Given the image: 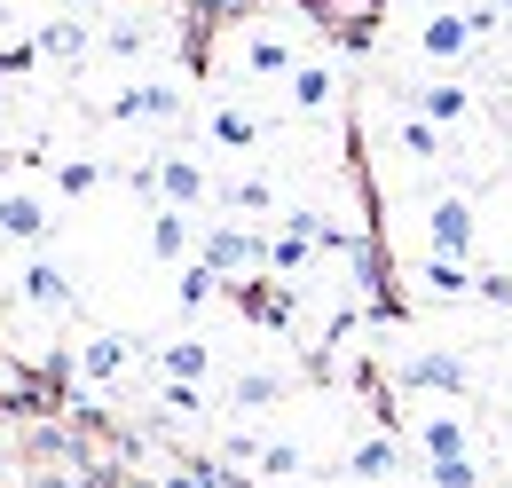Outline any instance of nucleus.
Segmentation results:
<instances>
[{
  "mask_svg": "<svg viewBox=\"0 0 512 488\" xmlns=\"http://www.w3.org/2000/svg\"><path fill=\"white\" fill-rule=\"evenodd\" d=\"M253 260H268V244L253 229H229V221H213L205 229V268H221V276H245Z\"/></svg>",
  "mask_w": 512,
  "mask_h": 488,
  "instance_id": "f257e3e1",
  "label": "nucleus"
},
{
  "mask_svg": "<svg viewBox=\"0 0 512 488\" xmlns=\"http://www.w3.org/2000/svg\"><path fill=\"white\" fill-rule=\"evenodd\" d=\"M402 386H410V394H473V370L457 363V355H410V363H402Z\"/></svg>",
  "mask_w": 512,
  "mask_h": 488,
  "instance_id": "f03ea898",
  "label": "nucleus"
},
{
  "mask_svg": "<svg viewBox=\"0 0 512 488\" xmlns=\"http://www.w3.org/2000/svg\"><path fill=\"white\" fill-rule=\"evenodd\" d=\"M48 229H56V221H48V205H40V197H24V189H16V197H0V244L40 252V237H48Z\"/></svg>",
  "mask_w": 512,
  "mask_h": 488,
  "instance_id": "7ed1b4c3",
  "label": "nucleus"
},
{
  "mask_svg": "<svg viewBox=\"0 0 512 488\" xmlns=\"http://www.w3.org/2000/svg\"><path fill=\"white\" fill-rule=\"evenodd\" d=\"M426 221H434V229H426L434 252H449V260H465V252H473V205H465V197H442Z\"/></svg>",
  "mask_w": 512,
  "mask_h": 488,
  "instance_id": "20e7f679",
  "label": "nucleus"
},
{
  "mask_svg": "<svg viewBox=\"0 0 512 488\" xmlns=\"http://www.w3.org/2000/svg\"><path fill=\"white\" fill-rule=\"evenodd\" d=\"M473 40H481V32H473V16H465V8H449V16H434V24L418 32V48H426L434 63H457Z\"/></svg>",
  "mask_w": 512,
  "mask_h": 488,
  "instance_id": "39448f33",
  "label": "nucleus"
},
{
  "mask_svg": "<svg viewBox=\"0 0 512 488\" xmlns=\"http://www.w3.org/2000/svg\"><path fill=\"white\" fill-rule=\"evenodd\" d=\"M16 300H24V307H71V276L56 268V260H24Z\"/></svg>",
  "mask_w": 512,
  "mask_h": 488,
  "instance_id": "423d86ee",
  "label": "nucleus"
},
{
  "mask_svg": "<svg viewBox=\"0 0 512 488\" xmlns=\"http://www.w3.org/2000/svg\"><path fill=\"white\" fill-rule=\"evenodd\" d=\"M174 111H182V103H174V87L142 79V87H127V95H119V103H111L103 119H174Z\"/></svg>",
  "mask_w": 512,
  "mask_h": 488,
  "instance_id": "0eeeda50",
  "label": "nucleus"
},
{
  "mask_svg": "<svg viewBox=\"0 0 512 488\" xmlns=\"http://www.w3.org/2000/svg\"><path fill=\"white\" fill-rule=\"evenodd\" d=\"M245 71H253V79H292V71H300V56H292V40L253 32V40H245Z\"/></svg>",
  "mask_w": 512,
  "mask_h": 488,
  "instance_id": "6e6552de",
  "label": "nucleus"
},
{
  "mask_svg": "<svg viewBox=\"0 0 512 488\" xmlns=\"http://www.w3.org/2000/svg\"><path fill=\"white\" fill-rule=\"evenodd\" d=\"M127 355H134V339H119V331H95V339L79 347V370H87V378H119V370H127Z\"/></svg>",
  "mask_w": 512,
  "mask_h": 488,
  "instance_id": "1a4fd4ad",
  "label": "nucleus"
},
{
  "mask_svg": "<svg viewBox=\"0 0 512 488\" xmlns=\"http://www.w3.org/2000/svg\"><path fill=\"white\" fill-rule=\"evenodd\" d=\"M418 111H426V119H442V126H457L465 111H473V87H457V79H434V87H418Z\"/></svg>",
  "mask_w": 512,
  "mask_h": 488,
  "instance_id": "9d476101",
  "label": "nucleus"
},
{
  "mask_svg": "<svg viewBox=\"0 0 512 488\" xmlns=\"http://www.w3.org/2000/svg\"><path fill=\"white\" fill-rule=\"evenodd\" d=\"M402 158L434 166V158H442V119H426V111H402Z\"/></svg>",
  "mask_w": 512,
  "mask_h": 488,
  "instance_id": "9b49d317",
  "label": "nucleus"
},
{
  "mask_svg": "<svg viewBox=\"0 0 512 488\" xmlns=\"http://www.w3.org/2000/svg\"><path fill=\"white\" fill-rule=\"evenodd\" d=\"M40 56L79 63V56H87V24H79V16H56V24H40Z\"/></svg>",
  "mask_w": 512,
  "mask_h": 488,
  "instance_id": "f8f14e48",
  "label": "nucleus"
},
{
  "mask_svg": "<svg viewBox=\"0 0 512 488\" xmlns=\"http://www.w3.org/2000/svg\"><path fill=\"white\" fill-rule=\"evenodd\" d=\"M158 189H166L174 205H197V197H205V174H197V158H158Z\"/></svg>",
  "mask_w": 512,
  "mask_h": 488,
  "instance_id": "ddd939ff",
  "label": "nucleus"
},
{
  "mask_svg": "<svg viewBox=\"0 0 512 488\" xmlns=\"http://www.w3.org/2000/svg\"><path fill=\"white\" fill-rule=\"evenodd\" d=\"M284 87H292V111H331V71L323 63H300Z\"/></svg>",
  "mask_w": 512,
  "mask_h": 488,
  "instance_id": "4468645a",
  "label": "nucleus"
},
{
  "mask_svg": "<svg viewBox=\"0 0 512 488\" xmlns=\"http://www.w3.org/2000/svg\"><path fill=\"white\" fill-rule=\"evenodd\" d=\"M213 142L253 150V142H260V119H253V111H237V103H221V111H213Z\"/></svg>",
  "mask_w": 512,
  "mask_h": 488,
  "instance_id": "2eb2a0df",
  "label": "nucleus"
},
{
  "mask_svg": "<svg viewBox=\"0 0 512 488\" xmlns=\"http://www.w3.org/2000/svg\"><path fill=\"white\" fill-rule=\"evenodd\" d=\"M418 449H426V457H465V426H457V418H426V426H418Z\"/></svg>",
  "mask_w": 512,
  "mask_h": 488,
  "instance_id": "dca6fc26",
  "label": "nucleus"
},
{
  "mask_svg": "<svg viewBox=\"0 0 512 488\" xmlns=\"http://www.w3.org/2000/svg\"><path fill=\"white\" fill-rule=\"evenodd\" d=\"M221 205H245V213H268V205H276V189L260 182V174H237V182H221Z\"/></svg>",
  "mask_w": 512,
  "mask_h": 488,
  "instance_id": "f3484780",
  "label": "nucleus"
},
{
  "mask_svg": "<svg viewBox=\"0 0 512 488\" xmlns=\"http://www.w3.org/2000/svg\"><path fill=\"white\" fill-rule=\"evenodd\" d=\"M182 244H190V229H182V205H166V213L150 221V252H158V260H174Z\"/></svg>",
  "mask_w": 512,
  "mask_h": 488,
  "instance_id": "a211bd4d",
  "label": "nucleus"
},
{
  "mask_svg": "<svg viewBox=\"0 0 512 488\" xmlns=\"http://www.w3.org/2000/svg\"><path fill=\"white\" fill-rule=\"evenodd\" d=\"M237 402H245V410H268V402H284V378H276V370H245V378H237Z\"/></svg>",
  "mask_w": 512,
  "mask_h": 488,
  "instance_id": "6ab92c4d",
  "label": "nucleus"
},
{
  "mask_svg": "<svg viewBox=\"0 0 512 488\" xmlns=\"http://www.w3.org/2000/svg\"><path fill=\"white\" fill-rule=\"evenodd\" d=\"M347 473H355V481H386V473H394V441H363V449L347 457Z\"/></svg>",
  "mask_w": 512,
  "mask_h": 488,
  "instance_id": "aec40b11",
  "label": "nucleus"
},
{
  "mask_svg": "<svg viewBox=\"0 0 512 488\" xmlns=\"http://www.w3.org/2000/svg\"><path fill=\"white\" fill-rule=\"evenodd\" d=\"M426 284H434L442 300H465V292H481V284H465V268H457L449 252H434V260H426Z\"/></svg>",
  "mask_w": 512,
  "mask_h": 488,
  "instance_id": "412c9836",
  "label": "nucleus"
},
{
  "mask_svg": "<svg viewBox=\"0 0 512 488\" xmlns=\"http://www.w3.org/2000/svg\"><path fill=\"white\" fill-rule=\"evenodd\" d=\"M56 189H64V197H87V189H103V158H64Z\"/></svg>",
  "mask_w": 512,
  "mask_h": 488,
  "instance_id": "4be33fe9",
  "label": "nucleus"
},
{
  "mask_svg": "<svg viewBox=\"0 0 512 488\" xmlns=\"http://www.w3.org/2000/svg\"><path fill=\"white\" fill-rule=\"evenodd\" d=\"M245 307H253L260 323H292V315H300V300H292V292H260V284H245Z\"/></svg>",
  "mask_w": 512,
  "mask_h": 488,
  "instance_id": "5701e85b",
  "label": "nucleus"
},
{
  "mask_svg": "<svg viewBox=\"0 0 512 488\" xmlns=\"http://www.w3.org/2000/svg\"><path fill=\"white\" fill-rule=\"evenodd\" d=\"M166 370H174V378H205V347H197V339H174V347H166Z\"/></svg>",
  "mask_w": 512,
  "mask_h": 488,
  "instance_id": "b1692460",
  "label": "nucleus"
},
{
  "mask_svg": "<svg viewBox=\"0 0 512 488\" xmlns=\"http://www.w3.org/2000/svg\"><path fill=\"white\" fill-rule=\"evenodd\" d=\"M142 48H150L142 24H111V40H103V56H142Z\"/></svg>",
  "mask_w": 512,
  "mask_h": 488,
  "instance_id": "393cba45",
  "label": "nucleus"
},
{
  "mask_svg": "<svg viewBox=\"0 0 512 488\" xmlns=\"http://www.w3.org/2000/svg\"><path fill=\"white\" fill-rule=\"evenodd\" d=\"M434 488H473V457H434Z\"/></svg>",
  "mask_w": 512,
  "mask_h": 488,
  "instance_id": "a878e982",
  "label": "nucleus"
},
{
  "mask_svg": "<svg viewBox=\"0 0 512 488\" xmlns=\"http://www.w3.org/2000/svg\"><path fill=\"white\" fill-rule=\"evenodd\" d=\"M213 276H221V268H190V276H182V307H205V300H213Z\"/></svg>",
  "mask_w": 512,
  "mask_h": 488,
  "instance_id": "bb28decb",
  "label": "nucleus"
},
{
  "mask_svg": "<svg viewBox=\"0 0 512 488\" xmlns=\"http://www.w3.org/2000/svg\"><path fill=\"white\" fill-rule=\"evenodd\" d=\"M260 473H276V481H284V473H300V449H292V441H276V449H260Z\"/></svg>",
  "mask_w": 512,
  "mask_h": 488,
  "instance_id": "cd10ccee",
  "label": "nucleus"
},
{
  "mask_svg": "<svg viewBox=\"0 0 512 488\" xmlns=\"http://www.w3.org/2000/svg\"><path fill=\"white\" fill-rule=\"evenodd\" d=\"M166 410H182V418L197 410V386H190V378H174V386H166Z\"/></svg>",
  "mask_w": 512,
  "mask_h": 488,
  "instance_id": "c85d7f7f",
  "label": "nucleus"
},
{
  "mask_svg": "<svg viewBox=\"0 0 512 488\" xmlns=\"http://www.w3.org/2000/svg\"><path fill=\"white\" fill-rule=\"evenodd\" d=\"M481 300H489V307H512V276H481Z\"/></svg>",
  "mask_w": 512,
  "mask_h": 488,
  "instance_id": "c756f323",
  "label": "nucleus"
}]
</instances>
